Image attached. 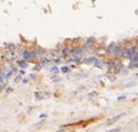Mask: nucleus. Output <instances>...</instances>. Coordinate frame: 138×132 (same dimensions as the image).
<instances>
[{
	"label": "nucleus",
	"instance_id": "obj_1",
	"mask_svg": "<svg viewBox=\"0 0 138 132\" xmlns=\"http://www.w3.org/2000/svg\"><path fill=\"white\" fill-rule=\"evenodd\" d=\"M107 68H108V72L110 73H115V72H119L123 70V63L121 60L119 59H115L110 63H107Z\"/></svg>",
	"mask_w": 138,
	"mask_h": 132
},
{
	"label": "nucleus",
	"instance_id": "obj_2",
	"mask_svg": "<svg viewBox=\"0 0 138 132\" xmlns=\"http://www.w3.org/2000/svg\"><path fill=\"white\" fill-rule=\"evenodd\" d=\"M21 54H22V58L26 59L27 62H29V60H34V59H37V56H35V51H34V50H24Z\"/></svg>",
	"mask_w": 138,
	"mask_h": 132
},
{
	"label": "nucleus",
	"instance_id": "obj_3",
	"mask_svg": "<svg viewBox=\"0 0 138 132\" xmlns=\"http://www.w3.org/2000/svg\"><path fill=\"white\" fill-rule=\"evenodd\" d=\"M16 59V52L14 51H7L4 52V60L5 62H13Z\"/></svg>",
	"mask_w": 138,
	"mask_h": 132
},
{
	"label": "nucleus",
	"instance_id": "obj_4",
	"mask_svg": "<svg viewBox=\"0 0 138 132\" xmlns=\"http://www.w3.org/2000/svg\"><path fill=\"white\" fill-rule=\"evenodd\" d=\"M95 46V41H94V38H89V39H86L85 43H83V47L86 50H91Z\"/></svg>",
	"mask_w": 138,
	"mask_h": 132
},
{
	"label": "nucleus",
	"instance_id": "obj_5",
	"mask_svg": "<svg viewBox=\"0 0 138 132\" xmlns=\"http://www.w3.org/2000/svg\"><path fill=\"white\" fill-rule=\"evenodd\" d=\"M125 115H126V112H123V114H120V115H116V116H113V118H111V119H108L107 124H108V126H111V124H113V123H116L117 120H120L121 118H124Z\"/></svg>",
	"mask_w": 138,
	"mask_h": 132
},
{
	"label": "nucleus",
	"instance_id": "obj_6",
	"mask_svg": "<svg viewBox=\"0 0 138 132\" xmlns=\"http://www.w3.org/2000/svg\"><path fill=\"white\" fill-rule=\"evenodd\" d=\"M94 67H98V68H103L106 66V63L103 62V60H100V59H96L95 62H94V64H93Z\"/></svg>",
	"mask_w": 138,
	"mask_h": 132
},
{
	"label": "nucleus",
	"instance_id": "obj_7",
	"mask_svg": "<svg viewBox=\"0 0 138 132\" xmlns=\"http://www.w3.org/2000/svg\"><path fill=\"white\" fill-rule=\"evenodd\" d=\"M17 64H18V67H21V68H26L27 67V60L22 58V60H17Z\"/></svg>",
	"mask_w": 138,
	"mask_h": 132
},
{
	"label": "nucleus",
	"instance_id": "obj_8",
	"mask_svg": "<svg viewBox=\"0 0 138 132\" xmlns=\"http://www.w3.org/2000/svg\"><path fill=\"white\" fill-rule=\"evenodd\" d=\"M7 46V51H14L16 52V48H17V46L13 44V43H8V44H5Z\"/></svg>",
	"mask_w": 138,
	"mask_h": 132
},
{
	"label": "nucleus",
	"instance_id": "obj_9",
	"mask_svg": "<svg viewBox=\"0 0 138 132\" xmlns=\"http://www.w3.org/2000/svg\"><path fill=\"white\" fill-rule=\"evenodd\" d=\"M50 72L52 73V74H57V73H59V68H57L56 66H52V67L50 68Z\"/></svg>",
	"mask_w": 138,
	"mask_h": 132
},
{
	"label": "nucleus",
	"instance_id": "obj_10",
	"mask_svg": "<svg viewBox=\"0 0 138 132\" xmlns=\"http://www.w3.org/2000/svg\"><path fill=\"white\" fill-rule=\"evenodd\" d=\"M96 60V58H85V62L87 64H94V62Z\"/></svg>",
	"mask_w": 138,
	"mask_h": 132
},
{
	"label": "nucleus",
	"instance_id": "obj_11",
	"mask_svg": "<svg viewBox=\"0 0 138 132\" xmlns=\"http://www.w3.org/2000/svg\"><path fill=\"white\" fill-rule=\"evenodd\" d=\"M129 67L130 68H138V62H132Z\"/></svg>",
	"mask_w": 138,
	"mask_h": 132
},
{
	"label": "nucleus",
	"instance_id": "obj_12",
	"mask_svg": "<svg viewBox=\"0 0 138 132\" xmlns=\"http://www.w3.org/2000/svg\"><path fill=\"white\" fill-rule=\"evenodd\" d=\"M69 71H70V68H69V67H61V72H64V73H68Z\"/></svg>",
	"mask_w": 138,
	"mask_h": 132
},
{
	"label": "nucleus",
	"instance_id": "obj_13",
	"mask_svg": "<svg viewBox=\"0 0 138 132\" xmlns=\"http://www.w3.org/2000/svg\"><path fill=\"white\" fill-rule=\"evenodd\" d=\"M108 78H110L111 82H115V81H116V76H112V74H108Z\"/></svg>",
	"mask_w": 138,
	"mask_h": 132
},
{
	"label": "nucleus",
	"instance_id": "obj_14",
	"mask_svg": "<svg viewBox=\"0 0 138 132\" xmlns=\"http://www.w3.org/2000/svg\"><path fill=\"white\" fill-rule=\"evenodd\" d=\"M133 85H136V82H128V84H125V88H129V86H133Z\"/></svg>",
	"mask_w": 138,
	"mask_h": 132
},
{
	"label": "nucleus",
	"instance_id": "obj_15",
	"mask_svg": "<svg viewBox=\"0 0 138 132\" xmlns=\"http://www.w3.org/2000/svg\"><path fill=\"white\" fill-rule=\"evenodd\" d=\"M107 132H120V128H113V130H110Z\"/></svg>",
	"mask_w": 138,
	"mask_h": 132
},
{
	"label": "nucleus",
	"instance_id": "obj_16",
	"mask_svg": "<svg viewBox=\"0 0 138 132\" xmlns=\"http://www.w3.org/2000/svg\"><path fill=\"white\" fill-rule=\"evenodd\" d=\"M96 96H98L96 93H90L89 94V98H94V97H96Z\"/></svg>",
	"mask_w": 138,
	"mask_h": 132
},
{
	"label": "nucleus",
	"instance_id": "obj_17",
	"mask_svg": "<svg viewBox=\"0 0 138 132\" xmlns=\"http://www.w3.org/2000/svg\"><path fill=\"white\" fill-rule=\"evenodd\" d=\"M14 80H16V82H18V81H20V80H21V76H17V77H16Z\"/></svg>",
	"mask_w": 138,
	"mask_h": 132
},
{
	"label": "nucleus",
	"instance_id": "obj_18",
	"mask_svg": "<svg viewBox=\"0 0 138 132\" xmlns=\"http://www.w3.org/2000/svg\"><path fill=\"white\" fill-rule=\"evenodd\" d=\"M117 100H119V101H123V100H125V96H121V97H119Z\"/></svg>",
	"mask_w": 138,
	"mask_h": 132
},
{
	"label": "nucleus",
	"instance_id": "obj_19",
	"mask_svg": "<svg viewBox=\"0 0 138 132\" xmlns=\"http://www.w3.org/2000/svg\"><path fill=\"white\" fill-rule=\"evenodd\" d=\"M20 74H25V71L24 70H20Z\"/></svg>",
	"mask_w": 138,
	"mask_h": 132
},
{
	"label": "nucleus",
	"instance_id": "obj_20",
	"mask_svg": "<svg viewBox=\"0 0 138 132\" xmlns=\"http://www.w3.org/2000/svg\"><path fill=\"white\" fill-rule=\"evenodd\" d=\"M59 132H65V131H59Z\"/></svg>",
	"mask_w": 138,
	"mask_h": 132
}]
</instances>
